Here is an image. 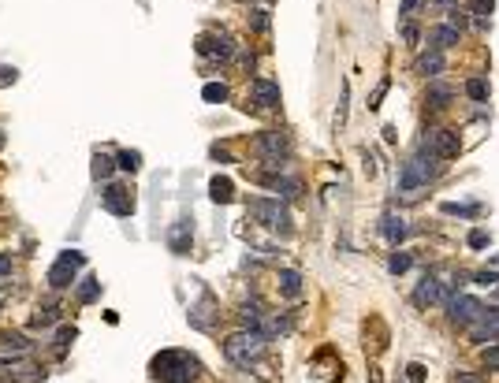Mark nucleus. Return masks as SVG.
Wrapping results in <instances>:
<instances>
[{
	"label": "nucleus",
	"mask_w": 499,
	"mask_h": 383,
	"mask_svg": "<svg viewBox=\"0 0 499 383\" xmlns=\"http://www.w3.org/2000/svg\"><path fill=\"white\" fill-rule=\"evenodd\" d=\"M440 175V157L432 153V146L425 138L417 141V149H414V157H410L403 168H399V182H395V190L403 194V198H417V190H425V186L432 182Z\"/></svg>",
	"instance_id": "f257e3e1"
},
{
	"label": "nucleus",
	"mask_w": 499,
	"mask_h": 383,
	"mask_svg": "<svg viewBox=\"0 0 499 383\" xmlns=\"http://www.w3.org/2000/svg\"><path fill=\"white\" fill-rule=\"evenodd\" d=\"M201 372V361L187 350H160L149 365V376L160 383H194Z\"/></svg>",
	"instance_id": "f03ea898"
},
{
	"label": "nucleus",
	"mask_w": 499,
	"mask_h": 383,
	"mask_svg": "<svg viewBox=\"0 0 499 383\" xmlns=\"http://www.w3.org/2000/svg\"><path fill=\"white\" fill-rule=\"evenodd\" d=\"M265 350H268V335L257 331V327H243V331H235L224 343V357L238 368H250L265 357Z\"/></svg>",
	"instance_id": "7ed1b4c3"
},
{
	"label": "nucleus",
	"mask_w": 499,
	"mask_h": 383,
	"mask_svg": "<svg viewBox=\"0 0 499 383\" xmlns=\"http://www.w3.org/2000/svg\"><path fill=\"white\" fill-rule=\"evenodd\" d=\"M250 212H254L265 227H272V231L291 235V212H287V205L279 198H254L250 201Z\"/></svg>",
	"instance_id": "20e7f679"
},
{
	"label": "nucleus",
	"mask_w": 499,
	"mask_h": 383,
	"mask_svg": "<svg viewBox=\"0 0 499 383\" xmlns=\"http://www.w3.org/2000/svg\"><path fill=\"white\" fill-rule=\"evenodd\" d=\"M86 265V253H79V249H63V253L56 257V265L49 268V287L52 290H68L71 283H75V272H79Z\"/></svg>",
	"instance_id": "39448f33"
},
{
	"label": "nucleus",
	"mask_w": 499,
	"mask_h": 383,
	"mask_svg": "<svg viewBox=\"0 0 499 383\" xmlns=\"http://www.w3.org/2000/svg\"><path fill=\"white\" fill-rule=\"evenodd\" d=\"M254 149H257V157H265L272 168H279V160L291 157V138L279 134V130H265V134L254 138Z\"/></svg>",
	"instance_id": "423d86ee"
},
{
	"label": "nucleus",
	"mask_w": 499,
	"mask_h": 383,
	"mask_svg": "<svg viewBox=\"0 0 499 383\" xmlns=\"http://www.w3.org/2000/svg\"><path fill=\"white\" fill-rule=\"evenodd\" d=\"M481 313H484V305L477 302V298H470V294H454V298L447 302V316H451V324L470 327Z\"/></svg>",
	"instance_id": "0eeeda50"
},
{
	"label": "nucleus",
	"mask_w": 499,
	"mask_h": 383,
	"mask_svg": "<svg viewBox=\"0 0 499 383\" xmlns=\"http://www.w3.org/2000/svg\"><path fill=\"white\" fill-rule=\"evenodd\" d=\"M101 205H105V212H112V216H135V209H138L127 186H105Z\"/></svg>",
	"instance_id": "6e6552de"
},
{
	"label": "nucleus",
	"mask_w": 499,
	"mask_h": 383,
	"mask_svg": "<svg viewBox=\"0 0 499 383\" xmlns=\"http://www.w3.org/2000/svg\"><path fill=\"white\" fill-rule=\"evenodd\" d=\"M198 56H205V60H231L235 56V41L227 34H201L198 38Z\"/></svg>",
	"instance_id": "1a4fd4ad"
},
{
	"label": "nucleus",
	"mask_w": 499,
	"mask_h": 383,
	"mask_svg": "<svg viewBox=\"0 0 499 383\" xmlns=\"http://www.w3.org/2000/svg\"><path fill=\"white\" fill-rule=\"evenodd\" d=\"M257 182H265L268 190H272L276 198H284V201H291V198H298V194H302V182H298V179H287V175H279L276 168H272V171H261V175H257Z\"/></svg>",
	"instance_id": "9d476101"
},
{
	"label": "nucleus",
	"mask_w": 499,
	"mask_h": 383,
	"mask_svg": "<svg viewBox=\"0 0 499 383\" xmlns=\"http://www.w3.org/2000/svg\"><path fill=\"white\" fill-rule=\"evenodd\" d=\"M190 327H198V331H213L216 327V302H213V294H201V302L198 305H190Z\"/></svg>",
	"instance_id": "9b49d317"
},
{
	"label": "nucleus",
	"mask_w": 499,
	"mask_h": 383,
	"mask_svg": "<svg viewBox=\"0 0 499 383\" xmlns=\"http://www.w3.org/2000/svg\"><path fill=\"white\" fill-rule=\"evenodd\" d=\"M425 141L432 146V153H436L440 160L459 157V134H454V130H443V127H436V130H425Z\"/></svg>",
	"instance_id": "f8f14e48"
},
{
	"label": "nucleus",
	"mask_w": 499,
	"mask_h": 383,
	"mask_svg": "<svg viewBox=\"0 0 499 383\" xmlns=\"http://www.w3.org/2000/svg\"><path fill=\"white\" fill-rule=\"evenodd\" d=\"M250 97H254V104H261V108H276L279 104V86L272 79H254L250 82Z\"/></svg>",
	"instance_id": "ddd939ff"
},
{
	"label": "nucleus",
	"mask_w": 499,
	"mask_h": 383,
	"mask_svg": "<svg viewBox=\"0 0 499 383\" xmlns=\"http://www.w3.org/2000/svg\"><path fill=\"white\" fill-rule=\"evenodd\" d=\"M443 298V283L436 276H421L417 283V290H414V305L417 309H425V305H436Z\"/></svg>",
	"instance_id": "4468645a"
},
{
	"label": "nucleus",
	"mask_w": 499,
	"mask_h": 383,
	"mask_svg": "<svg viewBox=\"0 0 499 383\" xmlns=\"http://www.w3.org/2000/svg\"><path fill=\"white\" fill-rule=\"evenodd\" d=\"M190 242H194V227H190V220H179L176 227L168 231V246H171V253H190Z\"/></svg>",
	"instance_id": "2eb2a0df"
},
{
	"label": "nucleus",
	"mask_w": 499,
	"mask_h": 383,
	"mask_svg": "<svg viewBox=\"0 0 499 383\" xmlns=\"http://www.w3.org/2000/svg\"><path fill=\"white\" fill-rule=\"evenodd\" d=\"M381 231H384V238H387L392 246H399V242H403V238L410 235V227H406V220H403V216H384Z\"/></svg>",
	"instance_id": "dca6fc26"
},
{
	"label": "nucleus",
	"mask_w": 499,
	"mask_h": 383,
	"mask_svg": "<svg viewBox=\"0 0 499 383\" xmlns=\"http://www.w3.org/2000/svg\"><path fill=\"white\" fill-rule=\"evenodd\" d=\"M209 198L216 201V205H227L235 198V186H231V179H224V175H216V179L209 182Z\"/></svg>",
	"instance_id": "f3484780"
},
{
	"label": "nucleus",
	"mask_w": 499,
	"mask_h": 383,
	"mask_svg": "<svg viewBox=\"0 0 499 383\" xmlns=\"http://www.w3.org/2000/svg\"><path fill=\"white\" fill-rule=\"evenodd\" d=\"M238 320H243V327H257V331H261V324H265V313H261V305H257V302H246V305H238Z\"/></svg>",
	"instance_id": "a211bd4d"
},
{
	"label": "nucleus",
	"mask_w": 499,
	"mask_h": 383,
	"mask_svg": "<svg viewBox=\"0 0 499 383\" xmlns=\"http://www.w3.org/2000/svg\"><path fill=\"white\" fill-rule=\"evenodd\" d=\"M279 290H284L287 298H298L302 294V276L295 268H279Z\"/></svg>",
	"instance_id": "6ab92c4d"
},
{
	"label": "nucleus",
	"mask_w": 499,
	"mask_h": 383,
	"mask_svg": "<svg viewBox=\"0 0 499 383\" xmlns=\"http://www.w3.org/2000/svg\"><path fill=\"white\" fill-rule=\"evenodd\" d=\"M417 71H421V75H440V71H443V52H440V49L421 52V56H417Z\"/></svg>",
	"instance_id": "aec40b11"
},
{
	"label": "nucleus",
	"mask_w": 499,
	"mask_h": 383,
	"mask_svg": "<svg viewBox=\"0 0 499 383\" xmlns=\"http://www.w3.org/2000/svg\"><path fill=\"white\" fill-rule=\"evenodd\" d=\"M432 45H436L440 52L451 49V45H459V30H454V26H436V30H432Z\"/></svg>",
	"instance_id": "412c9836"
},
{
	"label": "nucleus",
	"mask_w": 499,
	"mask_h": 383,
	"mask_svg": "<svg viewBox=\"0 0 499 383\" xmlns=\"http://www.w3.org/2000/svg\"><path fill=\"white\" fill-rule=\"evenodd\" d=\"M451 97H454L451 86H443V82H432V86H429V104H432V108H447Z\"/></svg>",
	"instance_id": "4be33fe9"
},
{
	"label": "nucleus",
	"mask_w": 499,
	"mask_h": 383,
	"mask_svg": "<svg viewBox=\"0 0 499 383\" xmlns=\"http://www.w3.org/2000/svg\"><path fill=\"white\" fill-rule=\"evenodd\" d=\"M30 346H34V343H26V335H19V331L0 335V350H15V354H26Z\"/></svg>",
	"instance_id": "5701e85b"
},
{
	"label": "nucleus",
	"mask_w": 499,
	"mask_h": 383,
	"mask_svg": "<svg viewBox=\"0 0 499 383\" xmlns=\"http://www.w3.org/2000/svg\"><path fill=\"white\" fill-rule=\"evenodd\" d=\"M97 298H101V279H82V287H79V302L82 305H93Z\"/></svg>",
	"instance_id": "b1692460"
},
{
	"label": "nucleus",
	"mask_w": 499,
	"mask_h": 383,
	"mask_svg": "<svg viewBox=\"0 0 499 383\" xmlns=\"http://www.w3.org/2000/svg\"><path fill=\"white\" fill-rule=\"evenodd\" d=\"M116 168H123V171H138V168H142V153H138V149H123V153H119V157H116Z\"/></svg>",
	"instance_id": "393cba45"
},
{
	"label": "nucleus",
	"mask_w": 499,
	"mask_h": 383,
	"mask_svg": "<svg viewBox=\"0 0 499 383\" xmlns=\"http://www.w3.org/2000/svg\"><path fill=\"white\" fill-rule=\"evenodd\" d=\"M56 320H60V309H56V305H41V309L34 313V320H30V324H34V327H52Z\"/></svg>",
	"instance_id": "a878e982"
},
{
	"label": "nucleus",
	"mask_w": 499,
	"mask_h": 383,
	"mask_svg": "<svg viewBox=\"0 0 499 383\" xmlns=\"http://www.w3.org/2000/svg\"><path fill=\"white\" fill-rule=\"evenodd\" d=\"M201 97H205L209 104H224V101H227V86H224V82H205Z\"/></svg>",
	"instance_id": "bb28decb"
},
{
	"label": "nucleus",
	"mask_w": 499,
	"mask_h": 383,
	"mask_svg": "<svg viewBox=\"0 0 499 383\" xmlns=\"http://www.w3.org/2000/svg\"><path fill=\"white\" fill-rule=\"evenodd\" d=\"M443 212H447V216H477V212H481V205H454V201H447V205H443Z\"/></svg>",
	"instance_id": "cd10ccee"
},
{
	"label": "nucleus",
	"mask_w": 499,
	"mask_h": 383,
	"mask_svg": "<svg viewBox=\"0 0 499 383\" xmlns=\"http://www.w3.org/2000/svg\"><path fill=\"white\" fill-rule=\"evenodd\" d=\"M112 168H116V164L108 160V157H101V153L93 157V179H108V175H112Z\"/></svg>",
	"instance_id": "c85d7f7f"
},
{
	"label": "nucleus",
	"mask_w": 499,
	"mask_h": 383,
	"mask_svg": "<svg viewBox=\"0 0 499 383\" xmlns=\"http://www.w3.org/2000/svg\"><path fill=\"white\" fill-rule=\"evenodd\" d=\"M466 93H470L473 101H484V97H488V82L484 79H470V82H466Z\"/></svg>",
	"instance_id": "c756f323"
},
{
	"label": "nucleus",
	"mask_w": 499,
	"mask_h": 383,
	"mask_svg": "<svg viewBox=\"0 0 499 383\" xmlns=\"http://www.w3.org/2000/svg\"><path fill=\"white\" fill-rule=\"evenodd\" d=\"M410 265H414V260H410V253H403V249H399V253H392V260H387V268H392L395 276H399V272H406Z\"/></svg>",
	"instance_id": "7c9ffc66"
},
{
	"label": "nucleus",
	"mask_w": 499,
	"mask_h": 383,
	"mask_svg": "<svg viewBox=\"0 0 499 383\" xmlns=\"http://www.w3.org/2000/svg\"><path fill=\"white\" fill-rule=\"evenodd\" d=\"M470 8H473V15H477V19H484V15H492L496 0H470Z\"/></svg>",
	"instance_id": "2f4dec72"
},
{
	"label": "nucleus",
	"mask_w": 499,
	"mask_h": 383,
	"mask_svg": "<svg viewBox=\"0 0 499 383\" xmlns=\"http://www.w3.org/2000/svg\"><path fill=\"white\" fill-rule=\"evenodd\" d=\"M250 23H254L257 34H265V30H268V12H261V8H257V12H250Z\"/></svg>",
	"instance_id": "473e14b6"
},
{
	"label": "nucleus",
	"mask_w": 499,
	"mask_h": 383,
	"mask_svg": "<svg viewBox=\"0 0 499 383\" xmlns=\"http://www.w3.org/2000/svg\"><path fill=\"white\" fill-rule=\"evenodd\" d=\"M19 79V71L15 68H4V63H0V90H4V86H12Z\"/></svg>",
	"instance_id": "72a5a7b5"
},
{
	"label": "nucleus",
	"mask_w": 499,
	"mask_h": 383,
	"mask_svg": "<svg viewBox=\"0 0 499 383\" xmlns=\"http://www.w3.org/2000/svg\"><path fill=\"white\" fill-rule=\"evenodd\" d=\"M473 279L481 283V287H499V276H496V272H477Z\"/></svg>",
	"instance_id": "f704fd0d"
},
{
	"label": "nucleus",
	"mask_w": 499,
	"mask_h": 383,
	"mask_svg": "<svg viewBox=\"0 0 499 383\" xmlns=\"http://www.w3.org/2000/svg\"><path fill=\"white\" fill-rule=\"evenodd\" d=\"M71 338H75V327H60V335H56V346H60V350H68V346H71Z\"/></svg>",
	"instance_id": "c9c22d12"
},
{
	"label": "nucleus",
	"mask_w": 499,
	"mask_h": 383,
	"mask_svg": "<svg viewBox=\"0 0 499 383\" xmlns=\"http://www.w3.org/2000/svg\"><path fill=\"white\" fill-rule=\"evenodd\" d=\"M403 41L406 45H417V26L414 23H403Z\"/></svg>",
	"instance_id": "e433bc0d"
},
{
	"label": "nucleus",
	"mask_w": 499,
	"mask_h": 383,
	"mask_svg": "<svg viewBox=\"0 0 499 383\" xmlns=\"http://www.w3.org/2000/svg\"><path fill=\"white\" fill-rule=\"evenodd\" d=\"M484 365H488V368H499V343H496L492 350H484Z\"/></svg>",
	"instance_id": "4c0bfd02"
},
{
	"label": "nucleus",
	"mask_w": 499,
	"mask_h": 383,
	"mask_svg": "<svg viewBox=\"0 0 499 383\" xmlns=\"http://www.w3.org/2000/svg\"><path fill=\"white\" fill-rule=\"evenodd\" d=\"M470 246H473V249H484V246H488V235H484V231H470Z\"/></svg>",
	"instance_id": "58836bf2"
},
{
	"label": "nucleus",
	"mask_w": 499,
	"mask_h": 383,
	"mask_svg": "<svg viewBox=\"0 0 499 383\" xmlns=\"http://www.w3.org/2000/svg\"><path fill=\"white\" fill-rule=\"evenodd\" d=\"M384 93H387V82H381V86H376V93H373V101H369V108H381Z\"/></svg>",
	"instance_id": "ea45409f"
},
{
	"label": "nucleus",
	"mask_w": 499,
	"mask_h": 383,
	"mask_svg": "<svg viewBox=\"0 0 499 383\" xmlns=\"http://www.w3.org/2000/svg\"><path fill=\"white\" fill-rule=\"evenodd\" d=\"M421 4H425V0H403V15H414Z\"/></svg>",
	"instance_id": "a19ab883"
},
{
	"label": "nucleus",
	"mask_w": 499,
	"mask_h": 383,
	"mask_svg": "<svg viewBox=\"0 0 499 383\" xmlns=\"http://www.w3.org/2000/svg\"><path fill=\"white\" fill-rule=\"evenodd\" d=\"M406 376L414 380V383H421V380H425V368H421V365H410V372H406Z\"/></svg>",
	"instance_id": "79ce46f5"
},
{
	"label": "nucleus",
	"mask_w": 499,
	"mask_h": 383,
	"mask_svg": "<svg viewBox=\"0 0 499 383\" xmlns=\"http://www.w3.org/2000/svg\"><path fill=\"white\" fill-rule=\"evenodd\" d=\"M8 272H12V260H8V257H0V276H8Z\"/></svg>",
	"instance_id": "37998d69"
},
{
	"label": "nucleus",
	"mask_w": 499,
	"mask_h": 383,
	"mask_svg": "<svg viewBox=\"0 0 499 383\" xmlns=\"http://www.w3.org/2000/svg\"><path fill=\"white\" fill-rule=\"evenodd\" d=\"M436 4H443V8H447V12H451V8H454V0H436Z\"/></svg>",
	"instance_id": "c03bdc74"
},
{
	"label": "nucleus",
	"mask_w": 499,
	"mask_h": 383,
	"mask_svg": "<svg viewBox=\"0 0 499 383\" xmlns=\"http://www.w3.org/2000/svg\"><path fill=\"white\" fill-rule=\"evenodd\" d=\"M0 146H4V130H0Z\"/></svg>",
	"instance_id": "a18cd8bd"
},
{
	"label": "nucleus",
	"mask_w": 499,
	"mask_h": 383,
	"mask_svg": "<svg viewBox=\"0 0 499 383\" xmlns=\"http://www.w3.org/2000/svg\"><path fill=\"white\" fill-rule=\"evenodd\" d=\"M0 305H4V294H0Z\"/></svg>",
	"instance_id": "49530a36"
}]
</instances>
